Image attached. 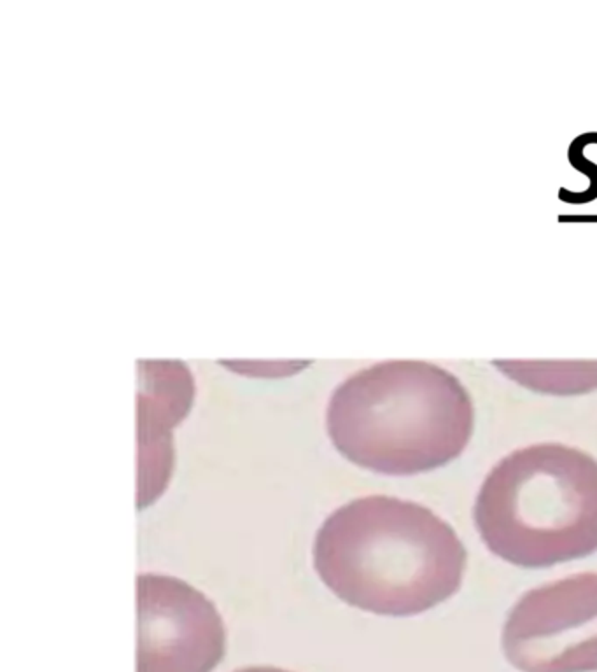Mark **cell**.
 <instances>
[{
    "label": "cell",
    "instance_id": "6da1fadb",
    "mask_svg": "<svg viewBox=\"0 0 597 672\" xmlns=\"http://www.w3.org/2000/svg\"><path fill=\"white\" fill-rule=\"evenodd\" d=\"M466 559L445 520L389 496L351 501L314 541L324 585L351 606L384 616H412L445 602L460 588Z\"/></svg>",
    "mask_w": 597,
    "mask_h": 672
},
{
    "label": "cell",
    "instance_id": "7a4b0ae2",
    "mask_svg": "<svg viewBox=\"0 0 597 672\" xmlns=\"http://www.w3.org/2000/svg\"><path fill=\"white\" fill-rule=\"evenodd\" d=\"M475 411L456 376L422 361H387L349 376L331 394L326 427L344 457L375 473L408 477L465 452Z\"/></svg>",
    "mask_w": 597,
    "mask_h": 672
},
{
    "label": "cell",
    "instance_id": "3957f363",
    "mask_svg": "<svg viewBox=\"0 0 597 672\" xmlns=\"http://www.w3.org/2000/svg\"><path fill=\"white\" fill-rule=\"evenodd\" d=\"M489 550L520 567H548L597 551V461L559 443L510 453L475 504Z\"/></svg>",
    "mask_w": 597,
    "mask_h": 672
},
{
    "label": "cell",
    "instance_id": "277c9868",
    "mask_svg": "<svg viewBox=\"0 0 597 672\" xmlns=\"http://www.w3.org/2000/svg\"><path fill=\"white\" fill-rule=\"evenodd\" d=\"M501 648L519 672H597V575H576L520 597Z\"/></svg>",
    "mask_w": 597,
    "mask_h": 672
},
{
    "label": "cell",
    "instance_id": "5b68a950",
    "mask_svg": "<svg viewBox=\"0 0 597 672\" xmlns=\"http://www.w3.org/2000/svg\"><path fill=\"white\" fill-rule=\"evenodd\" d=\"M224 653V625L183 579L137 576V672H211Z\"/></svg>",
    "mask_w": 597,
    "mask_h": 672
},
{
    "label": "cell",
    "instance_id": "8992f818",
    "mask_svg": "<svg viewBox=\"0 0 597 672\" xmlns=\"http://www.w3.org/2000/svg\"><path fill=\"white\" fill-rule=\"evenodd\" d=\"M498 370L524 387L545 394H580L597 389V363L500 361Z\"/></svg>",
    "mask_w": 597,
    "mask_h": 672
},
{
    "label": "cell",
    "instance_id": "52a82bcc",
    "mask_svg": "<svg viewBox=\"0 0 597 672\" xmlns=\"http://www.w3.org/2000/svg\"><path fill=\"white\" fill-rule=\"evenodd\" d=\"M597 145V132H587L578 135L573 142L570 144V149H567V160H570L571 167L576 170V172L583 173L589 180V186L583 191H571V189L561 188L559 189V200L564 202V204L570 205H585L597 200V163L596 161L589 160V158L583 154V149L587 145Z\"/></svg>",
    "mask_w": 597,
    "mask_h": 672
},
{
    "label": "cell",
    "instance_id": "ba28073f",
    "mask_svg": "<svg viewBox=\"0 0 597 672\" xmlns=\"http://www.w3.org/2000/svg\"><path fill=\"white\" fill-rule=\"evenodd\" d=\"M237 672H289V671H282V669L277 667H247V669H240Z\"/></svg>",
    "mask_w": 597,
    "mask_h": 672
}]
</instances>
